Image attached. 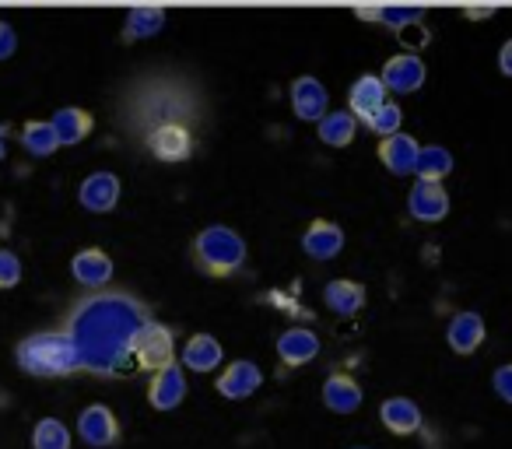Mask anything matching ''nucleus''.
<instances>
[{
    "label": "nucleus",
    "instance_id": "2",
    "mask_svg": "<svg viewBox=\"0 0 512 449\" xmlns=\"http://www.w3.org/2000/svg\"><path fill=\"white\" fill-rule=\"evenodd\" d=\"M193 264H197L200 274H207L211 281H228L246 267V239L235 229L214 221V225H204V229L193 236Z\"/></svg>",
    "mask_w": 512,
    "mask_h": 449
},
{
    "label": "nucleus",
    "instance_id": "32",
    "mask_svg": "<svg viewBox=\"0 0 512 449\" xmlns=\"http://www.w3.org/2000/svg\"><path fill=\"white\" fill-rule=\"evenodd\" d=\"M491 390H495L498 400H505V404L512 407V362L498 365V369L491 372Z\"/></svg>",
    "mask_w": 512,
    "mask_h": 449
},
{
    "label": "nucleus",
    "instance_id": "12",
    "mask_svg": "<svg viewBox=\"0 0 512 449\" xmlns=\"http://www.w3.org/2000/svg\"><path fill=\"white\" fill-rule=\"evenodd\" d=\"M113 274H116L113 257H109L106 250H99V246H85V250H78L71 257V278L78 281L81 288H88V292L106 288L109 281H113Z\"/></svg>",
    "mask_w": 512,
    "mask_h": 449
},
{
    "label": "nucleus",
    "instance_id": "26",
    "mask_svg": "<svg viewBox=\"0 0 512 449\" xmlns=\"http://www.w3.org/2000/svg\"><path fill=\"white\" fill-rule=\"evenodd\" d=\"M22 148L29 151L32 158H50L60 151V137L53 130L50 120H29L22 127Z\"/></svg>",
    "mask_w": 512,
    "mask_h": 449
},
{
    "label": "nucleus",
    "instance_id": "31",
    "mask_svg": "<svg viewBox=\"0 0 512 449\" xmlns=\"http://www.w3.org/2000/svg\"><path fill=\"white\" fill-rule=\"evenodd\" d=\"M397 39L407 46V53H418V50H425V46L432 43V32H428L425 22H418V25H411V29L397 32Z\"/></svg>",
    "mask_w": 512,
    "mask_h": 449
},
{
    "label": "nucleus",
    "instance_id": "24",
    "mask_svg": "<svg viewBox=\"0 0 512 449\" xmlns=\"http://www.w3.org/2000/svg\"><path fill=\"white\" fill-rule=\"evenodd\" d=\"M456 169V158L449 148L442 144H425L418 155V169H414V179H428V183H446Z\"/></svg>",
    "mask_w": 512,
    "mask_h": 449
},
{
    "label": "nucleus",
    "instance_id": "13",
    "mask_svg": "<svg viewBox=\"0 0 512 449\" xmlns=\"http://www.w3.org/2000/svg\"><path fill=\"white\" fill-rule=\"evenodd\" d=\"M418 155H421L418 137L407 134V130H400V134H393V137H383L379 148H376L379 165H383L390 176H414V169H418Z\"/></svg>",
    "mask_w": 512,
    "mask_h": 449
},
{
    "label": "nucleus",
    "instance_id": "6",
    "mask_svg": "<svg viewBox=\"0 0 512 449\" xmlns=\"http://www.w3.org/2000/svg\"><path fill=\"white\" fill-rule=\"evenodd\" d=\"M288 102L302 123H320L330 113V92L316 74H299L288 88Z\"/></svg>",
    "mask_w": 512,
    "mask_h": 449
},
{
    "label": "nucleus",
    "instance_id": "25",
    "mask_svg": "<svg viewBox=\"0 0 512 449\" xmlns=\"http://www.w3.org/2000/svg\"><path fill=\"white\" fill-rule=\"evenodd\" d=\"M165 29V8H130L123 18V39L127 43H141V39H155Z\"/></svg>",
    "mask_w": 512,
    "mask_h": 449
},
{
    "label": "nucleus",
    "instance_id": "14",
    "mask_svg": "<svg viewBox=\"0 0 512 449\" xmlns=\"http://www.w3.org/2000/svg\"><path fill=\"white\" fill-rule=\"evenodd\" d=\"M186 400V369L179 362L165 365V369L148 376V404L155 411H176Z\"/></svg>",
    "mask_w": 512,
    "mask_h": 449
},
{
    "label": "nucleus",
    "instance_id": "34",
    "mask_svg": "<svg viewBox=\"0 0 512 449\" xmlns=\"http://www.w3.org/2000/svg\"><path fill=\"white\" fill-rule=\"evenodd\" d=\"M498 71L505 74V78H512V36L502 43V50H498Z\"/></svg>",
    "mask_w": 512,
    "mask_h": 449
},
{
    "label": "nucleus",
    "instance_id": "9",
    "mask_svg": "<svg viewBox=\"0 0 512 449\" xmlns=\"http://www.w3.org/2000/svg\"><path fill=\"white\" fill-rule=\"evenodd\" d=\"M260 386H264V369L256 362H249V358L228 362L225 369L218 372V379H214V390L225 400H246V397H253Z\"/></svg>",
    "mask_w": 512,
    "mask_h": 449
},
{
    "label": "nucleus",
    "instance_id": "15",
    "mask_svg": "<svg viewBox=\"0 0 512 449\" xmlns=\"http://www.w3.org/2000/svg\"><path fill=\"white\" fill-rule=\"evenodd\" d=\"M379 421H383V428L390 435L407 439V435L421 432V425H425V411H421V404L411 397H386L383 404H379Z\"/></svg>",
    "mask_w": 512,
    "mask_h": 449
},
{
    "label": "nucleus",
    "instance_id": "23",
    "mask_svg": "<svg viewBox=\"0 0 512 449\" xmlns=\"http://www.w3.org/2000/svg\"><path fill=\"white\" fill-rule=\"evenodd\" d=\"M358 127H362V123H358L355 116L348 113V106H344V109H330V113L323 116L320 123H316V137H320L327 148H348V144H355Z\"/></svg>",
    "mask_w": 512,
    "mask_h": 449
},
{
    "label": "nucleus",
    "instance_id": "36",
    "mask_svg": "<svg viewBox=\"0 0 512 449\" xmlns=\"http://www.w3.org/2000/svg\"><path fill=\"white\" fill-rule=\"evenodd\" d=\"M355 15L362 18V22H376V18H379V4H372V8H355Z\"/></svg>",
    "mask_w": 512,
    "mask_h": 449
},
{
    "label": "nucleus",
    "instance_id": "22",
    "mask_svg": "<svg viewBox=\"0 0 512 449\" xmlns=\"http://www.w3.org/2000/svg\"><path fill=\"white\" fill-rule=\"evenodd\" d=\"M53 130L60 137V148H74V144L88 141V134L95 130V116L81 106H64L53 113Z\"/></svg>",
    "mask_w": 512,
    "mask_h": 449
},
{
    "label": "nucleus",
    "instance_id": "10",
    "mask_svg": "<svg viewBox=\"0 0 512 449\" xmlns=\"http://www.w3.org/2000/svg\"><path fill=\"white\" fill-rule=\"evenodd\" d=\"M120 197H123V183H120V176H116V172H109V169L92 172V176H85V179H81V186H78V204L85 207V211H92V214L116 211Z\"/></svg>",
    "mask_w": 512,
    "mask_h": 449
},
{
    "label": "nucleus",
    "instance_id": "16",
    "mask_svg": "<svg viewBox=\"0 0 512 449\" xmlns=\"http://www.w3.org/2000/svg\"><path fill=\"white\" fill-rule=\"evenodd\" d=\"M386 99H390V92H386V85L379 81V74H358L348 88V113L355 116L358 123L369 127V120L379 113V106H383Z\"/></svg>",
    "mask_w": 512,
    "mask_h": 449
},
{
    "label": "nucleus",
    "instance_id": "28",
    "mask_svg": "<svg viewBox=\"0 0 512 449\" xmlns=\"http://www.w3.org/2000/svg\"><path fill=\"white\" fill-rule=\"evenodd\" d=\"M369 130L383 141V137H393L404 130V109H400L397 99H386L383 106H379V113L369 120Z\"/></svg>",
    "mask_w": 512,
    "mask_h": 449
},
{
    "label": "nucleus",
    "instance_id": "4",
    "mask_svg": "<svg viewBox=\"0 0 512 449\" xmlns=\"http://www.w3.org/2000/svg\"><path fill=\"white\" fill-rule=\"evenodd\" d=\"M379 81H383L386 92H393V95H414L428 81V67H425V60H421V53L400 50L383 64Z\"/></svg>",
    "mask_w": 512,
    "mask_h": 449
},
{
    "label": "nucleus",
    "instance_id": "17",
    "mask_svg": "<svg viewBox=\"0 0 512 449\" xmlns=\"http://www.w3.org/2000/svg\"><path fill=\"white\" fill-rule=\"evenodd\" d=\"M484 337H488V323H484V316L477 309H460L446 327V344L463 358L474 355L484 344Z\"/></svg>",
    "mask_w": 512,
    "mask_h": 449
},
{
    "label": "nucleus",
    "instance_id": "37",
    "mask_svg": "<svg viewBox=\"0 0 512 449\" xmlns=\"http://www.w3.org/2000/svg\"><path fill=\"white\" fill-rule=\"evenodd\" d=\"M4 155H8V127L0 123V162H4Z\"/></svg>",
    "mask_w": 512,
    "mask_h": 449
},
{
    "label": "nucleus",
    "instance_id": "33",
    "mask_svg": "<svg viewBox=\"0 0 512 449\" xmlns=\"http://www.w3.org/2000/svg\"><path fill=\"white\" fill-rule=\"evenodd\" d=\"M18 53V32L11 22H0V60H11Z\"/></svg>",
    "mask_w": 512,
    "mask_h": 449
},
{
    "label": "nucleus",
    "instance_id": "1",
    "mask_svg": "<svg viewBox=\"0 0 512 449\" xmlns=\"http://www.w3.org/2000/svg\"><path fill=\"white\" fill-rule=\"evenodd\" d=\"M15 362L25 376L57 379L85 369V351L71 334H29L18 341Z\"/></svg>",
    "mask_w": 512,
    "mask_h": 449
},
{
    "label": "nucleus",
    "instance_id": "29",
    "mask_svg": "<svg viewBox=\"0 0 512 449\" xmlns=\"http://www.w3.org/2000/svg\"><path fill=\"white\" fill-rule=\"evenodd\" d=\"M418 22H425V11H421V8H386V4H379L376 25H383V29L404 32V29H411V25H418Z\"/></svg>",
    "mask_w": 512,
    "mask_h": 449
},
{
    "label": "nucleus",
    "instance_id": "11",
    "mask_svg": "<svg viewBox=\"0 0 512 449\" xmlns=\"http://www.w3.org/2000/svg\"><path fill=\"white\" fill-rule=\"evenodd\" d=\"M407 214L421 225H435L446 221L449 214V190L446 183H428V179H414L411 193H407Z\"/></svg>",
    "mask_w": 512,
    "mask_h": 449
},
{
    "label": "nucleus",
    "instance_id": "30",
    "mask_svg": "<svg viewBox=\"0 0 512 449\" xmlns=\"http://www.w3.org/2000/svg\"><path fill=\"white\" fill-rule=\"evenodd\" d=\"M22 257L8 246H0V292H11V288L22 285Z\"/></svg>",
    "mask_w": 512,
    "mask_h": 449
},
{
    "label": "nucleus",
    "instance_id": "35",
    "mask_svg": "<svg viewBox=\"0 0 512 449\" xmlns=\"http://www.w3.org/2000/svg\"><path fill=\"white\" fill-rule=\"evenodd\" d=\"M463 15L470 22H488V18H495V8H463Z\"/></svg>",
    "mask_w": 512,
    "mask_h": 449
},
{
    "label": "nucleus",
    "instance_id": "21",
    "mask_svg": "<svg viewBox=\"0 0 512 449\" xmlns=\"http://www.w3.org/2000/svg\"><path fill=\"white\" fill-rule=\"evenodd\" d=\"M365 299H369V292H365L362 281H351V278H334L323 285V306L334 309L337 316H355L365 309Z\"/></svg>",
    "mask_w": 512,
    "mask_h": 449
},
{
    "label": "nucleus",
    "instance_id": "3",
    "mask_svg": "<svg viewBox=\"0 0 512 449\" xmlns=\"http://www.w3.org/2000/svg\"><path fill=\"white\" fill-rule=\"evenodd\" d=\"M130 355H134L137 369H144V372L165 369V365L179 362L176 334H172L165 323L144 320L141 327L134 330V337H130Z\"/></svg>",
    "mask_w": 512,
    "mask_h": 449
},
{
    "label": "nucleus",
    "instance_id": "8",
    "mask_svg": "<svg viewBox=\"0 0 512 449\" xmlns=\"http://www.w3.org/2000/svg\"><path fill=\"white\" fill-rule=\"evenodd\" d=\"M78 435L88 442L92 449H109L120 442V421H116V411L109 404H88L81 407L78 414Z\"/></svg>",
    "mask_w": 512,
    "mask_h": 449
},
{
    "label": "nucleus",
    "instance_id": "20",
    "mask_svg": "<svg viewBox=\"0 0 512 449\" xmlns=\"http://www.w3.org/2000/svg\"><path fill=\"white\" fill-rule=\"evenodd\" d=\"M221 358H225V351H221V341L214 334H193L186 337L183 351H179V365L190 372H214L221 365Z\"/></svg>",
    "mask_w": 512,
    "mask_h": 449
},
{
    "label": "nucleus",
    "instance_id": "5",
    "mask_svg": "<svg viewBox=\"0 0 512 449\" xmlns=\"http://www.w3.org/2000/svg\"><path fill=\"white\" fill-rule=\"evenodd\" d=\"M148 151L165 165H179L193 155V134L186 123H162V127H151L144 134Z\"/></svg>",
    "mask_w": 512,
    "mask_h": 449
},
{
    "label": "nucleus",
    "instance_id": "18",
    "mask_svg": "<svg viewBox=\"0 0 512 449\" xmlns=\"http://www.w3.org/2000/svg\"><path fill=\"white\" fill-rule=\"evenodd\" d=\"M274 351H278L281 365H288V369H302V365H309L313 358H320L323 344H320V337H316V330L288 327L285 334L278 337Z\"/></svg>",
    "mask_w": 512,
    "mask_h": 449
},
{
    "label": "nucleus",
    "instance_id": "19",
    "mask_svg": "<svg viewBox=\"0 0 512 449\" xmlns=\"http://www.w3.org/2000/svg\"><path fill=\"white\" fill-rule=\"evenodd\" d=\"M320 397L334 414H355L358 407L365 404L362 383H358L355 376H348V372H330L320 386Z\"/></svg>",
    "mask_w": 512,
    "mask_h": 449
},
{
    "label": "nucleus",
    "instance_id": "27",
    "mask_svg": "<svg viewBox=\"0 0 512 449\" xmlns=\"http://www.w3.org/2000/svg\"><path fill=\"white\" fill-rule=\"evenodd\" d=\"M74 435L71 428L64 425L60 418H39L36 428H32V449H71Z\"/></svg>",
    "mask_w": 512,
    "mask_h": 449
},
{
    "label": "nucleus",
    "instance_id": "7",
    "mask_svg": "<svg viewBox=\"0 0 512 449\" xmlns=\"http://www.w3.org/2000/svg\"><path fill=\"white\" fill-rule=\"evenodd\" d=\"M344 243H348V236L330 218H313L306 225V232H302V253L309 260H316V264H330L334 257H341Z\"/></svg>",
    "mask_w": 512,
    "mask_h": 449
},
{
    "label": "nucleus",
    "instance_id": "38",
    "mask_svg": "<svg viewBox=\"0 0 512 449\" xmlns=\"http://www.w3.org/2000/svg\"><path fill=\"white\" fill-rule=\"evenodd\" d=\"M351 449H369V446H351Z\"/></svg>",
    "mask_w": 512,
    "mask_h": 449
}]
</instances>
